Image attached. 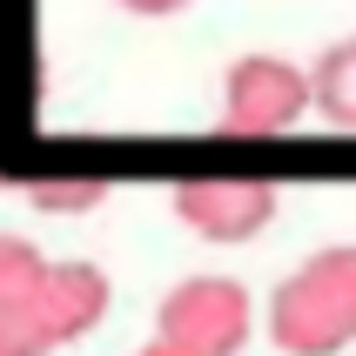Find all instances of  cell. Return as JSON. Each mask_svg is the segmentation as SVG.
Returning <instances> with one entry per match:
<instances>
[{
    "mask_svg": "<svg viewBox=\"0 0 356 356\" xmlns=\"http://www.w3.org/2000/svg\"><path fill=\"white\" fill-rule=\"evenodd\" d=\"M269 337L282 356H337L356 343V242L316 249L269 296Z\"/></svg>",
    "mask_w": 356,
    "mask_h": 356,
    "instance_id": "cell-1",
    "label": "cell"
},
{
    "mask_svg": "<svg viewBox=\"0 0 356 356\" xmlns=\"http://www.w3.org/2000/svg\"><path fill=\"white\" fill-rule=\"evenodd\" d=\"M309 108H316V81L276 54H242L222 81V135H242V141L289 135Z\"/></svg>",
    "mask_w": 356,
    "mask_h": 356,
    "instance_id": "cell-2",
    "label": "cell"
},
{
    "mask_svg": "<svg viewBox=\"0 0 356 356\" xmlns=\"http://www.w3.org/2000/svg\"><path fill=\"white\" fill-rule=\"evenodd\" d=\"M155 337L181 343L195 356H236L249 343V289L229 276H188L155 309Z\"/></svg>",
    "mask_w": 356,
    "mask_h": 356,
    "instance_id": "cell-3",
    "label": "cell"
},
{
    "mask_svg": "<svg viewBox=\"0 0 356 356\" xmlns=\"http://www.w3.org/2000/svg\"><path fill=\"white\" fill-rule=\"evenodd\" d=\"M175 222L202 242H249L276 222V181L256 175H202L175 188Z\"/></svg>",
    "mask_w": 356,
    "mask_h": 356,
    "instance_id": "cell-4",
    "label": "cell"
},
{
    "mask_svg": "<svg viewBox=\"0 0 356 356\" xmlns=\"http://www.w3.org/2000/svg\"><path fill=\"white\" fill-rule=\"evenodd\" d=\"M40 289H47V256H40L27 236H0V356L60 350Z\"/></svg>",
    "mask_w": 356,
    "mask_h": 356,
    "instance_id": "cell-5",
    "label": "cell"
},
{
    "mask_svg": "<svg viewBox=\"0 0 356 356\" xmlns=\"http://www.w3.org/2000/svg\"><path fill=\"white\" fill-rule=\"evenodd\" d=\"M40 302H47L54 337L74 343V337H88V330L108 316L115 289H108V276H101L95 262H47V289H40Z\"/></svg>",
    "mask_w": 356,
    "mask_h": 356,
    "instance_id": "cell-6",
    "label": "cell"
},
{
    "mask_svg": "<svg viewBox=\"0 0 356 356\" xmlns=\"http://www.w3.org/2000/svg\"><path fill=\"white\" fill-rule=\"evenodd\" d=\"M309 81H316V115L330 121V128H350L356 135V34L337 40V47L316 60Z\"/></svg>",
    "mask_w": 356,
    "mask_h": 356,
    "instance_id": "cell-7",
    "label": "cell"
},
{
    "mask_svg": "<svg viewBox=\"0 0 356 356\" xmlns=\"http://www.w3.org/2000/svg\"><path fill=\"white\" fill-rule=\"evenodd\" d=\"M27 202L47 209V216H88V209L108 202V181H95V175H88V181H34Z\"/></svg>",
    "mask_w": 356,
    "mask_h": 356,
    "instance_id": "cell-8",
    "label": "cell"
},
{
    "mask_svg": "<svg viewBox=\"0 0 356 356\" xmlns=\"http://www.w3.org/2000/svg\"><path fill=\"white\" fill-rule=\"evenodd\" d=\"M115 7H128V14H141V20H161V14H181L188 0H115Z\"/></svg>",
    "mask_w": 356,
    "mask_h": 356,
    "instance_id": "cell-9",
    "label": "cell"
},
{
    "mask_svg": "<svg viewBox=\"0 0 356 356\" xmlns=\"http://www.w3.org/2000/svg\"><path fill=\"white\" fill-rule=\"evenodd\" d=\"M135 356H195V350H181V343H168V337H155L148 350H135Z\"/></svg>",
    "mask_w": 356,
    "mask_h": 356,
    "instance_id": "cell-10",
    "label": "cell"
}]
</instances>
